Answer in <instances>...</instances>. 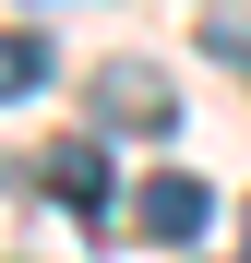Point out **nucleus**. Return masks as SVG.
Segmentation results:
<instances>
[{
    "label": "nucleus",
    "mask_w": 251,
    "mask_h": 263,
    "mask_svg": "<svg viewBox=\"0 0 251 263\" xmlns=\"http://www.w3.org/2000/svg\"><path fill=\"white\" fill-rule=\"evenodd\" d=\"M60 192H72V203H96V192H108V156H96V144H72V156H60Z\"/></svg>",
    "instance_id": "20e7f679"
},
{
    "label": "nucleus",
    "mask_w": 251,
    "mask_h": 263,
    "mask_svg": "<svg viewBox=\"0 0 251 263\" xmlns=\"http://www.w3.org/2000/svg\"><path fill=\"white\" fill-rule=\"evenodd\" d=\"M24 84H48V36H0V96H24Z\"/></svg>",
    "instance_id": "7ed1b4c3"
},
{
    "label": "nucleus",
    "mask_w": 251,
    "mask_h": 263,
    "mask_svg": "<svg viewBox=\"0 0 251 263\" xmlns=\"http://www.w3.org/2000/svg\"><path fill=\"white\" fill-rule=\"evenodd\" d=\"M203 215H216V192H203L191 167H156V180L132 192V228H144V239H191Z\"/></svg>",
    "instance_id": "f03ea898"
},
{
    "label": "nucleus",
    "mask_w": 251,
    "mask_h": 263,
    "mask_svg": "<svg viewBox=\"0 0 251 263\" xmlns=\"http://www.w3.org/2000/svg\"><path fill=\"white\" fill-rule=\"evenodd\" d=\"M96 120L108 132H167V120H180V84H167L156 60H108L96 72Z\"/></svg>",
    "instance_id": "f257e3e1"
}]
</instances>
